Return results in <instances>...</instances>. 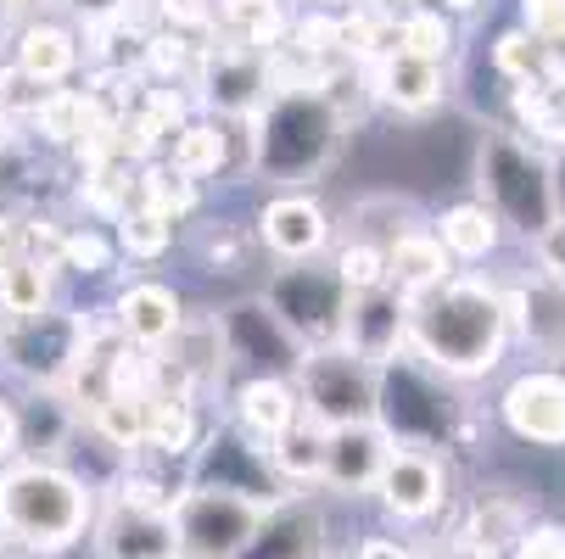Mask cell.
Listing matches in <instances>:
<instances>
[{
  "label": "cell",
  "instance_id": "cell-48",
  "mask_svg": "<svg viewBox=\"0 0 565 559\" xmlns=\"http://www.w3.org/2000/svg\"><path fill=\"white\" fill-rule=\"evenodd\" d=\"M532 247H537V264H543V275L565 286V218H554V224L537 235Z\"/></svg>",
  "mask_w": 565,
  "mask_h": 559
},
{
  "label": "cell",
  "instance_id": "cell-32",
  "mask_svg": "<svg viewBox=\"0 0 565 559\" xmlns=\"http://www.w3.org/2000/svg\"><path fill=\"white\" fill-rule=\"evenodd\" d=\"M196 264L207 275H241V269H253V252H258V235H247L235 218H207L196 224Z\"/></svg>",
  "mask_w": 565,
  "mask_h": 559
},
{
  "label": "cell",
  "instance_id": "cell-20",
  "mask_svg": "<svg viewBox=\"0 0 565 559\" xmlns=\"http://www.w3.org/2000/svg\"><path fill=\"white\" fill-rule=\"evenodd\" d=\"M386 448H392V442L375 431V420H370V426H342V431H331L319 487L337 493V498H364V493L375 487L381 464H386Z\"/></svg>",
  "mask_w": 565,
  "mask_h": 559
},
{
  "label": "cell",
  "instance_id": "cell-57",
  "mask_svg": "<svg viewBox=\"0 0 565 559\" xmlns=\"http://www.w3.org/2000/svg\"><path fill=\"white\" fill-rule=\"evenodd\" d=\"M431 559H465V553H454V548H443V553H431Z\"/></svg>",
  "mask_w": 565,
  "mask_h": 559
},
{
  "label": "cell",
  "instance_id": "cell-12",
  "mask_svg": "<svg viewBox=\"0 0 565 559\" xmlns=\"http://www.w3.org/2000/svg\"><path fill=\"white\" fill-rule=\"evenodd\" d=\"M375 504L397 526H420L448 504V459L420 448H386V464L375 475Z\"/></svg>",
  "mask_w": 565,
  "mask_h": 559
},
{
  "label": "cell",
  "instance_id": "cell-34",
  "mask_svg": "<svg viewBox=\"0 0 565 559\" xmlns=\"http://www.w3.org/2000/svg\"><path fill=\"white\" fill-rule=\"evenodd\" d=\"M51 297H56V269H51V264L18 258L7 275H0V313H7V319L45 313V308H56Z\"/></svg>",
  "mask_w": 565,
  "mask_h": 559
},
{
  "label": "cell",
  "instance_id": "cell-27",
  "mask_svg": "<svg viewBox=\"0 0 565 559\" xmlns=\"http://www.w3.org/2000/svg\"><path fill=\"white\" fill-rule=\"evenodd\" d=\"M504 302H510V331L521 325V336L532 347H543V353L565 347V286L559 280L537 275L521 286V297H504Z\"/></svg>",
  "mask_w": 565,
  "mask_h": 559
},
{
  "label": "cell",
  "instance_id": "cell-45",
  "mask_svg": "<svg viewBox=\"0 0 565 559\" xmlns=\"http://www.w3.org/2000/svg\"><path fill=\"white\" fill-rule=\"evenodd\" d=\"M286 40H291L302 56H313V62H326V56H337V51H342V29H337V18H326V12L297 18Z\"/></svg>",
  "mask_w": 565,
  "mask_h": 559
},
{
  "label": "cell",
  "instance_id": "cell-5",
  "mask_svg": "<svg viewBox=\"0 0 565 559\" xmlns=\"http://www.w3.org/2000/svg\"><path fill=\"white\" fill-rule=\"evenodd\" d=\"M476 191H481V207H488L504 229L537 235L554 224V185H548V157L521 140L515 129H488L476 146Z\"/></svg>",
  "mask_w": 565,
  "mask_h": 559
},
{
  "label": "cell",
  "instance_id": "cell-44",
  "mask_svg": "<svg viewBox=\"0 0 565 559\" xmlns=\"http://www.w3.org/2000/svg\"><path fill=\"white\" fill-rule=\"evenodd\" d=\"M521 29L543 51L565 56V0H521Z\"/></svg>",
  "mask_w": 565,
  "mask_h": 559
},
{
  "label": "cell",
  "instance_id": "cell-11",
  "mask_svg": "<svg viewBox=\"0 0 565 559\" xmlns=\"http://www.w3.org/2000/svg\"><path fill=\"white\" fill-rule=\"evenodd\" d=\"M196 96L202 107L230 123V118H258V107L269 101V73H264V56L247 51V45H230V40H207L196 51Z\"/></svg>",
  "mask_w": 565,
  "mask_h": 559
},
{
  "label": "cell",
  "instance_id": "cell-35",
  "mask_svg": "<svg viewBox=\"0 0 565 559\" xmlns=\"http://www.w3.org/2000/svg\"><path fill=\"white\" fill-rule=\"evenodd\" d=\"M454 45H459L454 18H443L437 7H415V12L397 18V51L403 56H420V62H437L443 67L454 56Z\"/></svg>",
  "mask_w": 565,
  "mask_h": 559
},
{
  "label": "cell",
  "instance_id": "cell-1",
  "mask_svg": "<svg viewBox=\"0 0 565 559\" xmlns=\"http://www.w3.org/2000/svg\"><path fill=\"white\" fill-rule=\"evenodd\" d=\"M504 347H510V302L488 280L459 275L409 302V342H403V353H415L443 380H476L499 369Z\"/></svg>",
  "mask_w": 565,
  "mask_h": 559
},
{
  "label": "cell",
  "instance_id": "cell-39",
  "mask_svg": "<svg viewBox=\"0 0 565 559\" xmlns=\"http://www.w3.org/2000/svg\"><path fill=\"white\" fill-rule=\"evenodd\" d=\"M493 67H499V78H510V85H532V78L548 73V51L526 29H504L493 40Z\"/></svg>",
  "mask_w": 565,
  "mask_h": 559
},
{
  "label": "cell",
  "instance_id": "cell-16",
  "mask_svg": "<svg viewBox=\"0 0 565 559\" xmlns=\"http://www.w3.org/2000/svg\"><path fill=\"white\" fill-rule=\"evenodd\" d=\"M258 247H269L280 264H313L331 247V213L308 191H280L258 213Z\"/></svg>",
  "mask_w": 565,
  "mask_h": 559
},
{
  "label": "cell",
  "instance_id": "cell-33",
  "mask_svg": "<svg viewBox=\"0 0 565 559\" xmlns=\"http://www.w3.org/2000/svg\"><path fill=\"white\" fill-rule=\"evenodd\" d=\"M196 202H202L196 185L180 180L174 169H163V163H140V169H135V207L169 218V224H185V218L196 213Z\"/></svg>",
  "mask_w": 565,
  "mask_h": 559
},
{
  "label": "cell",
  "instance_id": "cell-24",
  "mask_svg": "<svg viewBox=\"0 0 565 559\" xmlns=\"http://www.w3.org/2000/svg\"><path fill=\"white\" fill-rule=\"evenodd\" d=\"M443 280H454V258L437 247L431 229H415V235H403V241L386 247V286H392L403 302L437 291Z\"/></svg>",
  "mask_w": 565,
  "mask_h": 559
},
{
  "label": "cell",
  "instance_id": "cell-29",
  "mask_svg": "<svg viewBox=\"0 0 565 559\" xmlns=\"http://www.w3.org/2000/svg\"><path fill=\"white\" fill-rule=\"evenodd\" d=\"M437 247L454 258V264H476V258H493L499 241H504V224L481 207V202H454L448 213H437Z\"/></svg>",
  "mask_w": 565,
  "mask_h": 559
},
{
  "label": "cell",
  "instance_id": "cell-14",
  "mask_svg": "<svg viewBox=\"0 0 565 559\" xmlns=\"http://www.w3.org/2000/svg\"><path fill=\"white\" fill-rule=\"evenodd\" d=\"M499 420L532 448H565V375L521 369L499 397Z\"/></svg>",
  "mask_w": 565,
  "mask_h": 559
},
{
  "label": "cell",
  "instance_id": "cell-51",
  "mask_svg": "<svg viewBox=\"0 0 565 559\" xmlns=\"http://www.w3.org/2000/svg\"><path fill=\"white\" fill-rule=\"evenodd\" d=\"M62 7H73L85 23H107V18L129 12V0H62Z\"/></svg>",
  "mask_w": 565,
  "mask_h": 559
},
{
  "label": "cell",
  "instance_id": "cell-46",
  "mask_svg": "<svg viewBox=\"0 0 565 559\" xmlns=\"http://www.w3.org/2000/svg\"><path fill=\"white\" fill-rule=\"evenodd\" d=\"M510 559H565V526L559 520H532Z\"/></svg>",
  "mask_w": 565,
  "mask_h": 559
},
{
  "label": "cell",
  "instance_id": "cell-10",
  "mask_svg": "<svg viewBox=\"0 0 565 559\" xmlns=\"http://www.w3.org/2000/svg\"><path fill=\"white\" fill-rule=\"evenodd\" d=\"M78 342H85L78 313H62V308L23 313V319L0 313V358H7V369H18L34 386L56 391L62 375L73 369V358H78Z\"/></svg>",
  "mask_w": 565,
  "mask_h": 559
},
{
  "label": "cell",
  "instance_id": "cell-43",
  "mask_svg": "<svg viewBox=\"0 0 565 559\" xmlns=\"http://www.w3.org/2000/svg\"><path fill=\"white\" fill-rule=\"evenodd\" d=\"M331 269H337V280H342L348 297H353V291H375V286H386V252L370 247V241H348V247L331 258Z\"/></svg>",
  "mask_w": 565,
  "mask_h": 559
},
{
  "label": "cell",
  "instance_id": "cell-52",
  "mask_svg": "<svg viewBox=\"0 0 565 559\" xmlns=\"http://www.w3.org/2000/svg\"><path fill=\"white\" fill-rule=\"evenodd\" d=\"M12 453H18V409L0 397V464H12Z\"/></svg>",
  "mask_w": 565,
  "mask_h": 559
},
{
  "label": "cell",
  "instance_id": "cell-4",
  "mask_svg": "<svg viewBox=\"0 0 565 559\" xmlns=\"http://www.w3.org/2000/svg\"><path fill=\"white\" fill-rule=\"evenodd\" d=\"M375 431L392 448L448 453L459 442V404L415 353H392L375 364Z\"/></svg>",
  "mask_w": 565,
  "mask_h": 559
},
{
  "label": "cell",
  "instance_id": "cell-17",
  "mask_svg": "<svg viewBox=\"0 0 565 559\" xmlns=\"http://www.w3.org/2000/svg\"><path fill=\"white\" fill-rule=\"evenodd\" d=\"M409 342V302H403L392 286H375V291H353L348 297V313H342V342L353 358L364 364H386L392 353H403Z\"/></svg>",
  "mask_w": 565,
  "mask_h": 559
},
{
  "label": "cell",
  "instance_id": "cell-3",
  "mask_svg": "<svg viewBox=\"0 0 565 559\" xmlns=\"http://www.w3.org/2000/svg\"><path fill=\"white\" fill-rule=\"evenodd\" d=\"M342 118L326 96L297 90V96H269L253 118V174L269 185H308L331 169L342 146Z\"/></svg>",
  "mask_w": 565,
  "mask_h": 559
},
{
  "label": "cell",
  "instance_id": "cell-19",
  "mask_svg": "<svg viewBox=\"0 0 565 559\" xmlns=\"http://www.w3.org/2000/svg\"><path fill=\"white\" fill-rule=\"evenodd\" d=\"M180 319H185V302H180V291L163 286V280H129V286L118 291V302H113L118 336H124L129 347H140V353L163 347V342L180 331Z\"/></svg>",
  "mask_w": 565,
  "mask_h": 559
},
{
  "label": "cell",
  "instance_id": "cell-8",
  "mask_svg": "<svg viewBox=\"0 0 565 559\" xmlns=\"http://www.w3.org/2000/svg\"><path fill=\"white\" fill-rule=\"evenodd\" d=\"M264 504L224 493V487H185V498L169 509L180 559H241L264 526Z\"/></svg>",
  "mask_w": 565,
  "mask_h": 559
},
{
  "label": "cell",
  "instance_id": "cell-37",
  "mask_svg": "<svg viewBox=\"0 0 565 559\" xmlns=\"http://www.w3.org/2000/svg\"><path fill=\"white\" fill-rule=\"evenodd\" d=\"M113 224H118L113 247H118V252H129L135 264H151V258H163V252L174 247V235H180V224L157 218V213H146V207H129V213H118Z\"/></svg>",
  "mask_w": 565,
  "mask_h": 559
},
{
  "label": "cell",
  "instance_id": "cell-22",
  "mask_svg": "<svg viewBox=\"0 0 565 559\" xmlns=\"http://www.w3.org/2000/svg\"><path fill=\"white\" fill-rule=\"evenodd\" d=\"M297 415H302V404H297V386L291 380H275V375H247L235 386V431L247 437V442H258V448H269L275 437H286L291 426H297Z\"/></svg>",
  "mask_w": 565,
  "mask_h": 559
},
{
  "label": "cell",
  "instance_id": "cell-58",
  "mask_svg": "<svg viewBox=\"0 0 565 559\" xmlns=\"http://www.w3.org/2000/svg\"><path fill=\"white\" fill-rule=\"evenodd\" d=\"M337 7H370V0H337Z\"/></svg>",
  "mask_w": 565,
  "mask_h": 559
},
{
  "label": "cell",
  "instance_id": "cell-13",
  "mask_svg": "<svg viewBox=\"0 0 565 559\" xmlns=\"http://www.w3.org/2000/svg\"><path fill=\"white\" fill-rule=\"evenodd\" d=\"M218 336H224V358L247 364V375H275L291 380L302 364V347L286 336V325L264 308V297H241L218 313Z\"/></svg>",
  "mask_w": 565,
  "mask_h": 559
},
{
  "label": "cell",
  "instance_id": "cell-55",
  "mask_svg": "<svg viewBox=\"0 0 565 559\" xmlns=\"http://www.w3.org/2000/svg\"><path fill=\"white\" fill-rule=\"evenodd\" d=\"M375 7H386V12L403 18V12H415V7H431V0H375Z\"/></svg>",
  "mask_w": 565,
  "mask_h": 559
},
{
  "label": "cell",
  "instance_id": "cell-21",
  "mask_svg": "<svg viewBox=\"0 0 565 559\" xmlns=\"http://www.w3.org/2000/svg\"><path fill=\"white\" fill-rule=\"evenodd\" d=\"M326 515H319L302 493L275 504L258 526V537L247 542L241 559H326Z\"/></svg>",
  "mask_w": 565,
  "mask_h": 559
},
{
  "label": "cell",
  "instance_id": "cell-6",
  "mask_svg": "<svg viewBox=\"0 0 565 559\" xmlns=\"http://www.w3.org/2000/svg\"><path fill=\"white\" fill-rule=\"evenodd\" d=\"M264 308L286 325V336L313 353V347H337L342 342V313H348V291L337 280L331 264H286L269 286H264Z\"/></svg>",
  "mask_w": 565,
  "mask_h": 559
},
{
  "label": "cell",
  "instance_id": "cell-26",
  "mask_svg": "<svg viewBox=\"0 0 565 559\" xmlns=\"http://www.w3.org/2000/svg\"><path fill=\"white\" fill-rule=\"evenodd\" d=\"M12 67L23 78H34V85H62V78L78 67V34L62 29V23H29L12 45Z\"/></svg>",
  "mask_w": 565,
  "mask_h": 559
},
{
  "label": "cell",
  "instance_id": "cell-28",
  "mask_svg": "<svg viewBox=\"0 0 565 559\" xmlns=\"http://www.w3.org/2000/svg\"><path fill=\"white\" fill-rule=\"evenodd\" d=\"M213 23H218V40L247 45V51H258V56H269V51L291 34V18H286L280 0H218Z\"/></svg>",
  "mask_w": 565,
  "mask_h": 559
},
{
  "label": "cell",
  "instance_id": "cell-23",
  "mask_svg": "<svg viewBox=\"0 0 565 559\" xmlns=\"http://www.w3.org/2000/svg\"><path fill=\"white\" fill-rule=\"evenodd\" d=\"M370 96L397 107V112H431L437 101H448V73L437 62H420V56H381L370 67Z\"/></svg>",
  "mask_w": 565,
  "mask_h": 559
},
{
  "label": "cell",
  "instance_id": "cell-38",
  "mask_svg": "<svg viewBox=\"0 0 565 559\" xmlns=\"http://www.w3.org/2000/svg\"><path fill=\"white\" fill-rule=\"evenodd\" d=\"M113 453H129V448H140L146 442V397H124V391H113L107 404L85 420Z\"/></svg>",
  "mask_w": 565,
  "mask_h": 559
},
{
  "label": "cell",
  "instance_id": "cell-49",
  "mask_svg": "<svg viewBox=\"0 0 565 559\" xmlns=\"http://www.w3.org/2000/svg\"><path fill=\"white\" fill-rule=\"evenodd\" d=\"M348 559H426V553L409 548V542H397V537H364Z\"/></svg>",
  "mask_w": 565,
  "mask_h": 559
},
{
  "label": "cell",
  "instance_id": "cell-7",
  "mask_svg": "<svg viewBox=\"0 0 565 559\" xmlns=\"http://www.w3.org/2000/svg\"><path fill=\"white\" fill-rule=\"evenodd\" d=\"M291 386H297L302 415L319 420L326 431L370 426L375 420V364L353 358L348 347H313V353H302Z\"/></svg>",
  "mask_w": 565,
  "mask_h": 559
},
{
  "label": "cell",
  "instance_id": "cell-9",
  "mask_svg": "<svg viewBox=\"0 0 565 559\" xmlns=\"http://www.w3.org/2000/svg\"><path fill=\"white\" fill-rule=\"evenodd\" d=\"M191 487H224V493H241V498H253V504H264V509L297 498L280 475H275L269 448L247 442L235 426L202 431V442H196V453H191Z\"/></svg>",
  "mask_w": 565,
  "mask_h": 559
},
{
  "label": "cell",
  "instance_id": "cell-30",
  "mask_svg": "<svg viewBox=\"0 0 565 559\" xmlns=\"http://www.w3.org/2000/svg\"><path fill=\"white\" fill-rule=\"evenodd\" d=\"M326 442H331V431L319 420H308V415H297V426L269 442V464H275V475L291 493L319 482V470H326Z\"/></svg>",
  "mask_w": 565,
  "mask_h": 559
},
{
  "label": "cell",
  "instance_id": "cell-18",
  "mask_svg": "<svg viewBox=\"0 0 565 559\" xmlns=\"http://www.w3.org/2000/svg\"><path fill=\"white\" fill-rule=\"evenodd\" d=\"M90 537H96V559H180L169 515L135 509L118 498H107V509L90 520Z\"/></svg>",
  "mask_w": 565,
  "mask_h": 559
},
{
  "label": "cell",
  "instance_id": "cell-40",
  "mask_svg": "<svg viewBox=\"0 0 565 559\" xmlns=\"http://www.w3.org/2000/svg\"><path fill=\"white\" fill-rule=\"evenodd\" d=\"M85 202H90L96 213H107V218L129 213V207H135V169L124 163V157H107V163H96V169L85 174Z\"/></svg>",
  "mask_w": 565,
  "mask_h": 559
},
{
  "label": "cell",
  "instance_id": "cell-50",
  "mask_svg": "<svg viewBox=\"0 0 565 559\" xmlns=\"http://www.w3.org/2000/svg\"><path fill=\"white\" fill-rule=\"evenodd\" d=\"M18 258H23V224L12 213H0V275H7Z\"/></svg>",
  "mask_w": 565,
  "mask_h": 559
},
{
  "label": "cell",
  "instance_id": "cell-59",
  "mask_svg": "<svg viewBox=\"0 0 565 559\" xmlns=\"http://www.w3.org/2000/svg\"><path fill=\"white\" fill-rule=\"evenodd\" d=\"M0 7H29V0H0Z\"/></svg>",
  "mask_w": 565,
  "mask_h": 559
},
{
  "label": "cell",
  "instance_id": "cell-41",
  "mask_svg": "<svg viewBox=\"0 0 565 559\" xmlns=\"http://www.w3.org/2000/svg\"><path fill=\"white\" fill-rule=\"evenodd\" d=\"M113 258H118V247H113V235H102L96 224H85V229H67L62 235V258H56V269H67V275H107L113 269Z\"/></svg>",
  "mask_w": 565,
  "mask_h": 559
},
{
  "label": "cell",
  "instance_id": "cell-56",
  "mask_svg": "<svg viewBox=\"0 0 565 559\" xmlns=\"http://www.w3.org/2000/svg\"><path fill=\"white\" fill-rule=\"evenodd\" d=\"M7 140H12V118H7V112H0V146H7Z\"/></svg>",
  "mask_w": 565,
  "mask_h": 559
},
{
  "label": "cell",
  "instance_id": "cell-15",
  "mask_svg": "<svg viewBox=\"0 0 565 559\" xmlns=\"http://www.w3.org/2000/svg\"><path fill=\"white\" fill-rule=\"evenodd\" d=\"M532 520H537V515H532L526 498L488 487V493H476V498L465 504V515H459L448 548L465 553V559H510L515 542H521V531H526Z\"/></svg>",
  "mask_w": 565,
  "mask_h": 559
},
{
  "label": "cell",
  "instance_id": "cell-36",
  "mask_svg": "<svg viewBox=\"0 0 565 559\" xmlns=\"http://www.w3.org/2000/svg\"><path fill=\"white\" fill-rule=\"evenodd\" d=\"M353 224H359L353 241H370V247L386 252L392 241H403V235L420 229V213H415L409 202H397V196H364V202L353 207Z\"/></svg>",
  "mask_w": 565,
  "mask_h": 559
},
{
  "label": "cell",
  "instance_id": "cell-53",
  "mask_svg": "<svg viewBox=\"0 0 565 559\" xmlns=\"http://www.w3.org/2000/svg\"><path fill=\"white\" fill-rule=\"evenodd\" d=\"M548 185H554V218H565V146L548 157Z\"/></svg>",
  "mask_w": 565,
  "mask_h": 559
},
{
  "label": "cell",
  "instance_id": "cell-54",
  "mask_svg": "<svg viewBox=\"0 0 565 559\" xmlns=\"http://www.w3.org/2000/svg\"><path fill=\"white\" fill-rule=\"evenodd\" d=\"M431 7L443 18H470V12H481V0H431Z\"/></svg>",
  "mask_w": 565,
  "mask_h": 559
},
{
  "label": "cell",
  "instance_id": "cell-25",
  "mask_svg": "<svg viewBox=\"0 0 565 559\" xmlns=\"http://www.w3.org/2000/svg\"><path fill=\"white\" fill-rule=\"evenodd\" d=\"M163 169H174L180 180H213L224 163H230V129L218 118H185L169 140H163Z\"/></svg>",
  "mask_w": 565,
  "mask_h": 559
},
{
  "label": "cell",
  "instance_id": "cell-31",
  "mask_svg": "<svg viewBox=\"0 0 565 559\" xmlns=\"http://www.w3.org/2000/svg\"><path fill=\"white\" fill-rule=\"evenodd\" d=\"M202 442V415L185 397H146V448L169 453V459H191Z\"/></svg>",
  "mask_w": 565,
  "mask_h": 559
},
{
  "label": "cell",
  "instance_id": "cell-42",
  "mask_svg": "<svg viewBox=\"0 0 565 559\" xmlns=\"http://www.w3.org/2000/svg\"><path fill=\"white\" fill-rule=\"evenodd\" d=\"M29 123L40 129V140L73 146V140H78V123H85V90H51Z\"/></svg>",
  "mask_w": 565,
  "mask_h": 559
},
{
  "label": "cell",
  "instance_id": "cell-47",
  "mask_svg": "<svg viewBox=\"0 0 565 559\" xmlns=\"http://www.w3.org/2000/svg\"><path fill=\"white\" fill-rule=\"evenodd\" d=\"M157 12L174 34H196V29H213V0H157Z\"/></svg>",
  "mask_w": 565,
  "mask_h": 559
},
{
  "label": "cell",
  "instance_id": "cell-2",
  "mask_svg": "<svg viewBox=\"0 0 565 559\" xmlns=\"http://www.w3.org/2000/svg\"><path fill=\"white\" fill-rule=\"evenodd\" d=\"M96 520V493L56 459H18L0 470V531L34 553H67Z\"/></svg>",
  "mask_w": 565,
  "mask_h": 559
}]
</instances>
